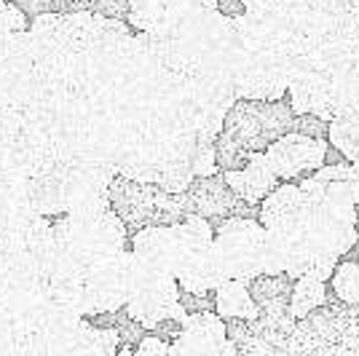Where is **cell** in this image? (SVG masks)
<instances>
[{
	"instance_id": "obj_1",
	"label": "cell",
	"mask_w": 359,
	"mask_h": 356,
	"mask_svg": "<svg viewBox=\"0 0 359 356\" xmlns=\"http://www.w3.org/2000/svg\"><path fill=\"white\" fill-rule=\"evenodd\" d=\"M182 201V193H169L156 182H140L123 174H116L110 182V207L126 223L129 236H135L140 228L148 225L180 223L185 217Z\"/></svg>"
},
{
	"instance_id": "obj_2",
	"label": "cell",
	"mask_w": 359,
	"mask_h": 356,
	"mask_svg": "<svg viewBox=\"0 0 359 356\" xmlns=\"http://www.w3.org/2000/svg\"><path fill=\"white\" fill-rule=\"evenodd\" d=\"M266 225L252 217H225L215 228V257L223 279L252 282L266 276Z\"/></svg>"
},
{
	"instance_id": "obj_3",
	"label": "cell",
	"mask_w": 359,
	"mask_h": 356,
	"mask_svg": "<svg viewBox=\"0 0 359 356\" xmlns=\"http://www.w3.org/2000/svg\"><path fill=\"white\" fill-rule=\"evenodd\" d=\"M177 231L180 263L175 276L180 287L196 295H212L225 282L215 257V228L204 214L185 212V217L177 223Z\"/></svg>"
},
{
	"instance_id": "obj_4",
	"label": "cell",
	"mask_w": 359,
	"mask_h": 356,
	"mask_svg": "<svg viewBox=\"0 0 359 356\" xmlns=\"http://www.w3.org/2000/svg\"><path fill=\"white\" fill-rule=\"evenodd\" d=\"M180 287L175 273L166 271H156L148 263H142L135 252L129 257V313L137 322L153 329L156 324H161L164 319H182L185 308L180 303Z\"/></svg>"
},
{
	"instance_id": "obj_5",
	"label": "cell",
	"mask_w": 359,
	"mask_h": 356,
	"mask_svg": "<svg viewBox=\"0 0 359 356\" xmlns=\"http://www.w3.org/2000/svg\"><path fill=\"white\" fill-rule=\"evenodd\" d=\"M129 257L132 247L121 254L94 263L86 271V297H83V316L100 311H116L129 300Z\"/></svg>"
},
{
	"instance_id": "obj_6",
	"label": "cell",
	"mask_w": 359,
	"mask_h": 356,
	"mask_svg": "<svg viewBox=\"0 0 359 356\" xmlns=\"http://www.w3.org/2000/svg\"><path fill=\"white\" fill-rule=\"evenodd\" d=\"M172 354H239L236 341L228 335V322L215 311H194L182 316V329L172 341Z\"/></svg>"
},
{
	"instance_id": "obj_7",
	"label": "cell",
	"mask_w": 359,
	"mask_h": 356,
	"mask_svg": "<svg viewBox=\"0 0 359 356\" xmlns=\"http://www.w3.org/2000/svg\"><path fill=\"white\" fill-rule=\"evenodd\" d=\"M271 169L276 172V177L282 179H295L309 169H319L327 156V145L319 142L309 134H285L279 139H273L266 148Z\"/></svg>"
},
{
	"instance_id": "obj_8",
	"label": "cell",
	"mask_w": 359,
	"mask_h": 356,
	"mask_svg": "<svg viewBox=\"0 0 359 356\" xmlns=\"http://www.w3.org/2000/svg\"><path fill=\"white\" fill-rule=\"evenodd\" d=\"M290 107L298 116H319V118H332V78L327 70L303 64L300 62L292 81H290Z\"/></svg>"
},
{
	"instance_id": "obj_9",
	"label": "cell",
	"mask_w": 359,
	"mask_h": 356,
	"mask_svg": "<svg viewBox=\"0 0 359 356\" xmlns=\"http://www.w3.org/2000/svg\"><path fill=\"white\" fill-rule=\"evenodd\" d=\"M306 228L314 238L327 244L338 254L354 249L359 241L357 209H338L325 204H306Z\"/></svg>"
},
{
	"instance_id": "obj_10",
	"label": "cell",
	"mask_w": 359,
	"mask_h": 356,
	"mask_svg": "<svg viewBox=\"0 0 359 356\" xmlns=\"http://www.w3.org/2000/svg\"><path fill=\"white\" fill-rule=\"evenodd\" d=\"M257 220L266 225V231L276 233H292L306 228V196L300 191V182L285 179L282 185H276L260 201Z\"/></svg>"
},
{
	"instance_id": "obj_11",
	"label": "cell",
	"mask_w": 359,
	"mask_h": 356,
	"mask_svg": "<svg viewBox=\"0 0 359 356\" xmlns=\"http://www.w3.org/2000/svg\"><path fill=\"white\" fill-rule=\"evenodd\" d=\"M223 177L231 185V191L250 207H255V204L260 207V201L282 182L276 177V172L271 169L266 150H250L247 163L241 169H225Z\"/></svg>"
},
{
	"instance_id": "obj_12",
	"label": "cell",
	"mask_w": 359,
	"mask_h": 356,
	"mask_svg": "<svg viewBox=\"0 0 359 356\" xmlns=\"http://www.w3.org/2000/svg\"><path fill=\"white\" fill-rule=\"evenodd\" d=\"M132 252L156 271L175 273L180 263V231L175 225H148L132 236Z\"/></svg>"
},
{
	"instance_id": "obj_13",
	"label": "cell",
	"mask_w": 359,
	"mask_h": 356,
	"mask_svg": "<svg viewBox=\"0 0 359 356\" xmlns=\"http://www.w3.org/2000/svg\"><path fill=\"white\" fill-rule=\"evenodd\" d=\"M215 311L228 319H239V322H257L260 319V306L255 300L250 282L241 279H225L215 289Z\"/></svg>"
},
{
	"instance_id": "obj_14",
	"label": "cell",
	"mask_w": 359,
	"mask_h": 356,
	"mask_svg": "<svg viewBox=\"0 0 359 356\" xmlns=\"http://www.w3.org/2000/svg\"><path fill=\"white\" fill-rule=\"evenodd\" d=\"M325 303V279L303 273L295 279L292 295H290V313L295 319H306L309 313H314Z\"/></svg>"
},
{
	"instance_id": "obj_15",
	"label": "cell",
	"mask_w": 359,
	"mask_h": 356,
	"mask_svg": "<svg viewBox=\"0 0 359 356\" xmlns=\"http://www.w3.org/2000/svg\"><path fill=\"white\" fill-rule=\"evenodd\" d=\"M327 139L346 161H359V113L335 116L327 126Z\"/></svg>"
},
{
	"instance_id": "obj_16",
	"label": "cell",
	"mask_w": 359,
	"mask_h": 356,
	"mask_svg": "<svg viewBox=\"0 0 359 356\" xmlns=\"http://www.w3.org/2000/svg\"><path fill=\"white\" fill-rule=\"evenodd\" d=\"M169 11V0H129V16L126 22L135 32H156L161 30Z\"/></svg>"
},
{
	"instance_id": "obj_17",
	"label": "cell",
	"mask_w": 359,
	"mask_h": 356,
	"mask_svg": "<svg viewBox=\"0 0 359 356\" xmlns=\"http://www.w3.org/2000/svg\"><path fill=\"white\" fill-rule=\"evenodd\" d=\"M25 14L35 19L41 14H73V11H91L89 0H11Z\"/></svg>"
},
{
	"instance_id": "obj_18",
	"label": "cell",
	"mask_w": 359,
	"mask_h": 356,
	"mask_svg": "<svg viewBox=\"0 0 359 356\" xmlns=\"http://www.w3.org/2000/svg\"><path fill=\"white\" fill-rule=\"evenodd\" d=\"M332 289L338 300L348 306H359V266L357 263H338L332 273Z\"/></svg>"
},
{
	"instance_id": "obj_19",
	"label": "cell",
	"mask_w": 359,
	"mask_h": 356,
	"mask_svg": "<svg viewBox=\"0 0 359 356\" xmlns=\"http://www.w3.org/2000/svg\"><path fill=\"white\" fill-rule=\"evenodd\" d=\"M220 163H217V139L198 137L194 148V174L196 177H212L217 174Z\"/></svg>"
},
{
	"instance_id": "obj_20",
	"label": "cell",
	"mask_w": 359,
	"mask_h": 356,
	"mask_svg": "<svg viewBox=\"0 0 359 356\" xmlns=\"http://www.w3.org/2000/svg\"><path fill=\"white\" fill-rule=\"evenodd\" d=\"M30 22L32 19L25 14L16 3L6 0V3L0 6V41H3V38H8V35H14V32L30 30Z\"/></svg>"
},
{
	"instance_id": "obj_21",
	"label": "cell",
	"mask_w": 359,
	"mask_h": 356,
	"mask_svg": "<svg viewBox=\"0 0 359 356\" xmlns=\"http://www.w3.org/2000/svg\"><path fill=\"white\" fill-rule=\"evenodd\" d=\"M137 356H164V354H172V343L164 341V338H158V335H153V332H145V338L140 341L137 345Z\"/></svg>"
},
{
	"instance_id": "obj_22",
	"label": "cell",
	"mask_w": 359,
	"mask_h": 356,
	"mask_svg": "<svg viewBox=\"0 0 359 356\" xmlns=\"http://www.w3.org/2000/svg\"><path fill=\"white\" fill-rule=\"evenodd\" d=\"M91 11L110 19H126L129 16V0H89Z\"/></svg>"
},
{
	"instance_id": "obj_23",
	"label": "cell",
	"mask_w": 359,
	"mask_h": 356,
	"mask_svg": "<svg viewBox=\"0 0 359 356\" xmlns=\"http://www.w3.org/2000/svg\"><path fill=\"white\" fill-rule=\"evenodd\" d=\"M351 163V191H354V198H357L359 207V161H348Z\"/></svg>"
},
{
	"instance_id": "obj_24",
	"label": "cell",
	"mask_w": 359,
	"mask_h": 356,
	"mask_svg": "<svg viewBox=\"0 0 359 356\" xmlns=\"http://www.w3.org/2000/svg\"><path fill=\"white\" fill-rule=\"evenodd\" d=\"M3 3H6V0H0V6H3Z\"/></svg>"
}]
</instances>
